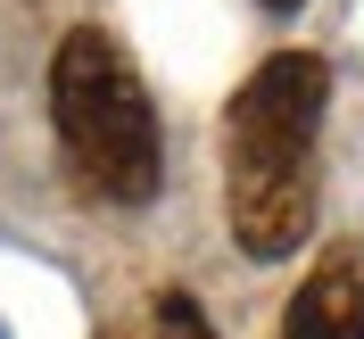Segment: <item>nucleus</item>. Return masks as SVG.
<instances>
[{
	"label": "nucleus",
	"mask_w": 364,
	"mask_h": 339,
	"mask_svg": "<svg viewBox=\"0 0 364 339\" xmlns=\"http://www.w3.org/2000/svg\"><path fill=\"white\" fill-rule=\"evenodd\" d=\"M331 75L306 50H282L240 83L224 116V207L249 257H290L315 232V141Z\"/></svg>",
	"instance_id": "f257e3e1"
},
{
	"label": "nucleus",
	"mask_w": 364,
	"mask_h": 339,
	"mask_svg": "<svg viewBox=\"0 0 364 339\" xmlns=\"http://www.w3.org/2000/svg\"><path fill=\"white\" fill-rule=\"evenodd\" d=\"M50 116L75 182L108 207L158 199V108L141 91V67L116 50V33L75 25L50 58Z\"/></svg>",
	"instance_id": "f03ea898"
},
{
	"label": "nucleus",
	"mask_w": 364,
	"mask_h": 339,
	"mask_svg": "<svg viewBox=\"0 0 364 339\" xmlns=\"http://www.w3.org/2000/svg\"><path fill=\"white\" fill-rule=\"evenodd\" d=\"M282 339H364V240H340L315 257V273L298 281L290 315H282Z\"/></svg>",
	"instance_id": "7ed1b4c3"
},
{
	"label": "nucleus",
	"mask_w": 364,
	"mask_h": 339,
	"mask_svg": "<svg viewBox=\"0 0 364 339\" xmlns=\"http://www.w3.org/2000/svg\"><path fill=\"white\" fill-rule=\"evenodd\" d=\"M158 339H215L207 315L191 306V290H158Z\"/></svg>",
	"instance_id": "20e7f679"
},
{
	"label": "nucleus",
	"mask_w": 364,
	"mask_h": 339,
	"mask_svg": "<svg viewBox=\"0 0 364 339\" xmlns=\"http://www.w3.org/2000/svg\"><path fill=\"white\" fill-rule=\"evenodd\" d=\"M257 9H273V17H290V9H298V0H257Z\"/></svg>",
	"instance_id": "39448f33"
},
{
	"label": "nucleus",
	"mask_w": 364,
	"mask_h": 339,
	"mask_svg": "<svg viewBox=\"0 0 364 339\" xmlns=\"http://www.w3.org/2000/svg\"><path fill=\"white\" fill-rule=\"evenodd\" d=\"M108 339H124V331H108Z\"/></svg>",
	"instance_id": "423d86ee"
}]
</instances>
